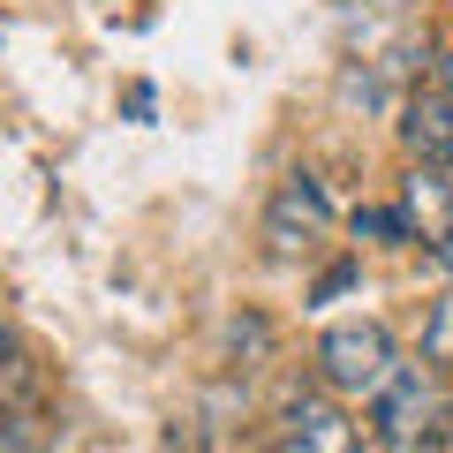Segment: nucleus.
<instances>
[{
	"mask_svg": "<svg viewBox=\"0 0 453 453\" xmlns=\"http://www.w3.org/2000/svg\"><path fill=\"white\" fill-rule=\"evenodd\" d=\"M363 423H371V438L386 453H446V393H438V371L431 363H401L393 371V386L378 393V401H363Z\"/></svg>",
	"mask_w": 453,
	"mask_h": 453,
	"instance_id": "nucleus-1",
	"label": "nucleus"
},
{
	"mask_svg": "<svg viewBox=\"0 0 453 453\" xmlns=\"http://www.w3.org/2000/svg\"><path fill=\"white\" fill-rule=\"evenodd\" d=\"M401 371V348L378 318H348V325H325L318 340V386L340 393V401H378Z\"/></svg>",
	"mask_w": 453,
	"mask_h": 453,
	"instance_id": "nucleus-2",
	"label": "nucleus"
},
{
	"mask_svg": "<svg viewBox=\"0 0 453 453\" xmlns=\"http://www.w3.org/2000/svg\"><path fill=\"white\" fill-rule=\"evenodd\" d=\"M371 423H356V401L310 386V393H288L273 416V453H371Z\"/></svg>",
	"mask_w": 453,
	"mask_h": 453,
	"instance_id": "nucleus-3",
	"label": "nucleus"
},
{
	"mask_svg": "<svg viewBox=\"0 0 453 453\" xmlns=\"http://www.w3.org/2000/svg\"><path fill=\"white\" fill-rule=\"evenodd\" d=\"M325 226H333V196H325V181L310 174V166H295L273 189V204H265V250H273V257H295V250L318 242Z\"/></svg>",
	"mask_w": 453,
	"mask_h": 453,
	"instance_id": "nucleus-4",
	"label": "nucleus"
},
{
	"mask_svg": "<svg viewBox=\"0 0 453 453\" xmlns=\"http://www.w3.org/2000/svg\"><path fill=\"white\" fill-rule=\"evenodd\" d=\"M401 151L423 166H453V98L446 83H416L401 98Z\"/></svg>",
	"mask_w": 453,
	"mask_h": 453,
	"instance_id": "nucleus-5",
	"label": "nucleus"
},
{
	"mask_svg": "<svg viewBox=\"0 0 453 453\" xmlns=\"http://www.w3.org/2000/svg\"><path fill=\"white\" fill-rule=\"evenodd\" d=\"M401 211L416 219V242H446L453 234V166H423V159H408V174H401Z\"/></svg>",
	"mask_w": 453,
	"mask_h": 453,
	"instance_id": "nucleus-6",
	"label": "nucleus"
},
{
	"mask_svg": "<svg viewBox=\"0 0 453 453\" xmlns=\"http://www.w3.org/2000/svg\"><path fill=\"white\" fill-rule=\"evenodd\" d=\"M348 226H356V242L363 234H371V242H416V219L401 211V196H393V204H356Z\"/></svg>",
	"mask_w": 453,
	"mask_h": 453,
	"instance_id": "nucleus-7",
	"label": "nucleus"
},
{
	"mask_svg": "<svg viewBox=\"0 0 453 453\" xmlns=\"http://www.w3.org/2000/svg\"><path fill=\"white\" fill-rule=\"evenodd\" d=\"M423 363H431L438 378H453V295L431 303V318H423Z\"/></svg>",
	"mask_w": 453,
	"mask_h": 453,
	"instance_id": "nucleus-8",
	"label": "nucleus"
},
{
	"mask_svg": "<svg viewBox=\"0 0 453 453\" xmlns=\"http://www.w3.org/2000/svg\"><path fill=\"white\" fill-rule=\"evenodd\" d=\"M226 340H234V356H242V348H250V356H265V348H273V325H265L257 310H242V318L226 325Z\"/></svg>",
	"mask_w": 453,
	"mask_h": 453,
	"instance_id": "nucleus-9",
	"label": "nucleus"
},
{
	"mask_svg": "<svg viewBox=\"0 0 453 453\" xmlns=\"http://www.w3.org/2000/svg\"><path fill=\"white\" fill-rule=\"evenodd\" d=\"M0 431H8V453H38V416H31V401L8 408V423H0Z\"/></svg>",
	"mask_w": 453,
	"mask_h": 453,
	"instance_id": "nucleus-10",
	"label": "nucleus"
},
{
	"mask_svg": "<svg viewBox=\"0 0 453 453\" xmlns=\"http://www.w3.org/2000/svg\"><path fill=\"white\" fill-rule=\"evenodd\" d=\"M438 83H446V98H453V46L438 53Z\"/></svg>",
	"mask_w": 453,
	"mask_h": 453,
	"instance_id": "nucleus-11",
	"label": "nucleus"
},
{
	"mask_svg": "<svg viewBox=\"0 0 453 453\" xmlns=\"http://www.w3.org/2000/svg\"><path fill=\"white\" fill-rule=\"evenodd\" d=\"M431 257H438V265H446V273H453V234H446V242H438V250H431Z\"/></svg>",
	"mask_w": 453,
	"mask_h": 453,
	"instance_id": "nucleus-12",
	"label": "nucleus"
}]
</instances>
